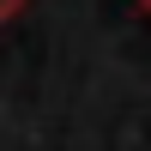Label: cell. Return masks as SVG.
I'll use <instances>...</instances> for the list:
<instances>
[{"mask_svg":"<svg viewBox=\"0 0 151 151\" xmlns=\"http://www.w3.org/2000/svg\"><path fill=\"white\" fill-rule=\"evenodd\" d=\"M24 6H30V0H0V24H6V18H18Z\"/></svg>","mask_w":151,"mask_h":151,"instance_id":"6da1fadb","label":"cell"},{"mask_svg":"<svg viewBox=\"0 0 151 151\" xmlns=\"http://www.w3.org/2000/svg\"><path fill=\"white\" fill-rule=\"evenodd\" d=\"M133 6H139V12H145V18H151V0H133Z\"/></svg>","mask_w":151,"mask_h":151,"instance_id":"7a4b0ae2","label":"cell"}]
</instances>
